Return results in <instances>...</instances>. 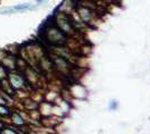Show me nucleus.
Listing matches in <instances>:
<instances>
[{
	"label": "nucleus",
	"instance_id": "nucleus-13",
	"mask_svg": "<svg viewBox=\"0 0 150 134\" xmlns=\"http://www.w3.org/2000/svg\"><path fill=\"white\" fill-rule=\"evenodd\" d=\"M8 70L5 68V66L0 63V81H4V79H7V76H8Z\"/></svg>",
	"mask_w": 150,
	"mask_h": 134
},
{
	"label": "nucleus",
	"instance_id": "nucleus-14",
	"mask_svg": "<svg viewBox=\"0 0 150 134\" xmlns=\"http://www.w3.org/2000/svg\"><path fill=\"white\" fill-rule=\"evenodd\" d=\"M9 101H11V98H9L8 96H6L0 91V105L1 104H9Z\"/></svg>",
	"mask_w": 150,
	"mask_h": 134
},
{
	"label": "nucleus",
	"instance_id": "nucleus-1",
	"mask_svg": "<svg viewBox=\"0 0 150 134\" xmlns=\"http://www.w3.org/2000/svg\"><path fill=\"white\" fill-rule=\"evenodd\" d=\"M40 38L42 41L45 43L47 47L54 46H66L69 43V37L57 27L53 19L50 18V21L45 22L43 29H40Z\"/></svg>",
	"mask_w": 150,
	"mask_h": 134
},
{
	"label": "nucleus",
	"instance_id": "nucleus-17",
	"mask_svg": "<svg viewBox=\"0 0 150 134\" xmlns=\"http://www.w3.org/2000/svg\"><path fill=\"white\" fill-rule=\"evenodd\" d=\"M75 2H76V4H80V2H81V1H83V0H74Z\"/></svg>",
	"mask_w": 150,
	"mask_h": 134
},
{
	"label": "nucleus",
	"instance_id": "nucleus-2",
	"mask_svg": "<svg viewBox=\"0 0 150 134\" xmlns=\"http://www.w3.org/2000/svg\"><path fill=\"white\" fill-rule=\"evenodd\" d=\"M75 13L88 28H96V25L99 24V18H100L99 13L82 6L80 4H77V6L75 8Z\"/></svg>",
	"mask_w": 150,
	"mask_h": 134
},
{
	"label": "nucleus",
	"instance_id": "nucleus-7",
	"mask_svg": "<svg viewBox=\"0 0 150 134\" xmlns=\"http://www.w3.org/2000/svg\"><path fill=\"white\" fill-rule=\"evenodd\" d=\"M17 57L18 56L13 55L6 51V53L0 58V63L5 66V68L8 72H13L17 70Z\"/></svg>",
	"mask_w": 150,
	"mask_h": 134
},
{
	"label": "nucleus",
	"instance_id": "nucleus-4",
	"mask_svg": "<svg viewBox=\"0 0 150 134\" xmlns=\"http://www.w3.org/2000/svg\"><path fill=\"white\" fill-rule=\"evenodd\" d=\"M7 81L9 82V84L13 86V88L16 92H20V91L30 92V87L28 86V84L26 82L25 77H24L21 72H18V70L9 72L8 76H7Z\"/></svg>",
	"mask_w": 150,
	"mask_h": 134
},
{
	"label": "nucleus",
	"instance_id": "nucleus-19",
	"mask_svg": "<svg viewBox=\"0 0 150 134\" xmlns=\"http://www.w3.org/2000/svg\"><path fill=\"white\" fill-rule=\"evenodd\" d=\"M0 91H1V81H0Z\"/></svg>",
	"mask_w": 150,
	"mask_h": 134
},
{
	"label": "nucleus",
	"instance_id": "nucleus-16",
	"mask_svg": "<svg viewBox=\"0 0 150 134\" xmlns=\"http://www.w3.org/2000/svg\"><path fill=\"white\" fill-rule=\"evenodd\" d=\"M115 106H117V103H115V102H112V105L110 104V107H111V109H114Z\"/></svg>",
	"mask_w": 150,
	"mask_h": 134
},
{
	"label": "nucleus",
	"instance_id": "nucleus-15",
	"mask_svg": "<svg viewBox=\"0 0 150 134\" xmlns=\"http://www.w3.org/2000/svg\"><path fill=\"white\" fill-rule=\"evenodd\" d=\"M6 125H7L6 122L4 121V120H1V119H0V130L4 128V126H6Z\"/></svg>",
	"mask_w": 150,
	"mask_h": 134
},
{
	"label": "nucleus",
	"instance_id": "nucleus-12",
	"mask_svg": "<svg viewBox=\"0 0 150 134\" xmlns=\"http://www.w3.org/2000/svg\"><path fill=\"white\" fill-rule=\"evenodd\" d=\"M31 6L30 4H21V5H17V6H13L11 9H7L4 13H10V11H24L27 9H30Z\"/></svg>",
	"mask_w": 150,
	"mask_h": 134
},
{
	"label": "nucleus",
	"instance_id": "nucleus-8",
	"mask_svg": "<svg viewBox=\"0 0 150 134\" xmlns=\"http://www.w3.org/2000/svg\"><path fill=\"white\" fill-rule=\"evenodd\" d=\"M20 109L25 111V112H30V111H35V109H39V104L37 101H35L34 98H31L30 96H27L25 98L20 100Z\"/></svg>",
	"mask_w": 150,
	"mask_h": 134
},
{
	"label": "nucleus",
	"instance_id": "nucleus-3",
	"mask_svg": "<svg viewBox=\"0 0 150 134\" xmlns=\"http://www.w3.org/2000/svg\"><path fill=\"white\" fill-rule=\"evenodd\" d=\"M52 19L54 21V24L62 30L69 38H74L75 36H77L79 34L75 32L73 26L71 24V18L69 15L66 13H59V11H55V13L52 16Z\"/></svg>",
	"mask_w": 150,
	"mask_h": 134
},
{
	"label": "nucleus",
	"instance_id": "nucleus-10",
	"mask_svg": "<svg viewBox=\"0 0 150 134\" xmlns=\"http://www.w3.org/2000/svg\"><path fill=\"white\" fill-rule=\"evenodd\" d=\"M13 109V107L9 106V104H1L0 105V119L7 123V120L9 119V116L11 114Z\"/></svg>",
	"mask_w": 150,
	"mask_h": 134
},
{
	"label": "nucleus",
	"instance_id": "nucleus-9",
	"mask_svg": "<svg viewBox=\"0 0 150 134\" xmlns=\"http://www.w3.org/2000/svg\"><path fill=\"white\" fill-rule=\"evenodd\" d=\"M1 92H2L6 96H8L9 98H11V100L16 98L17 92L13 88V86L9 84V82H8L7 79L1 81Z\"/></svg>",
	"mask_w": 150,
	"mask_h": 134
},
{
	"label": "nucleus",
	"instance_id": "nucleus-6",
	"mask_svg": "<svg viewBox=\"0 0 150 134\" xmlns=\"http://www.w3.org/2000/svg\"><path fill=\"white\" fill-rule=\"evenodd\" d=\"M7 124H10V125L15 126L16 128L20 130L21 128L26 126L28 123H27V121L24 117V115L21 113V109H17V107H13L9 119L7 120Z\"/></svg>",
	"mask_w": 150,
	"mask_h": 134
},
{
	"label": "nucleus",
	"instance_id": "nucleus-11",
	"mask_svg": "<svg viewBox=\"0 0 150 134\" xmlns=\"http://www.w3.org/2000/svg\"><path fill=\"white\" fill-rule=\"evenodd\" d=\"M0 134H21L19 132L18 128H16L15 126L10 125V124H7L6 126L0 130Z\"/></svg>",
	"mask_w": 150,
	"mask_h": 134
},
{
	"label": "nucleus",
	"instance_id": "nucleus-5",
	"mask_svg": "<svg viewBox=\"0 0 150 134\" xmlns=\"http://www.w3.org/2000/svg\"><path fill=\"white\" fill-rule=\"evenodd\" d=\"M23 75L25 77L26 82L28 84V86L30 87V89L37 88L40 85V81L43 78V74L40 72H38L36 68L31 67V66H27L25 69L21 72Z\"/></svg>",
	"mask_w": 150,
	"mask_h": 134
},
{
	"label": "nucleus",
	"instance_id": "nucleus-18",
	"mask_svg": "<svg viewBox=\"0 0 150 134\" xmlns=\"http://www.w3.org/2000/svg\"><path fill=\"white\" fill-rule=\"evenodd\" d=\"M43 1H44V0H36L37 4H40V2H43Z\"/></svg>",
	"mask_w": 150,
	"mask_h": 134
}]
</instances>
